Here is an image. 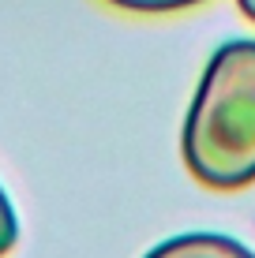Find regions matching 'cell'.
<instances>
[{
    "label": "cell",
    "mask_w": 255,
    "mask_h": 258,
    "mask_svg": "<svg viewBox=\"0 0 255 258\" xmlns=\"http://www.w3.org/2000/svg\"><path fill=\"white\" fill-rule=\"evenodd\" d=\"M236 4H240V12L248 15V19L255 23V0H236Z\"/></svg>",
    "instance_id": "5"
},
{
    "label": "cell",
    "mask_w": 255,
    "mask_h": 258,
    "mask_svg": "<svg viewBox=\"0 0 255 258\" xmlns=\"http://www.w3.org/2000/svg\"><path fill=\"white\" fill-rule=\"evenodd\" d=\"M15 239H19V221H15V210L8 202V195L0 191V258L15 247Z\"/></svg>",
    "instance_id": "3"
},
{
    "label": "cell",
    "mask_w": 255,
    "mask_h": 258,
    "mask_svg": "<svg viewBox=\"0 0 255 258\" xmlns=\"http://www.w3.org/2000/svg\"><path fill=\"white\" fill-rule=\"evenodd\" d=\"M146 258H255L244 243H236L229 236H214V232H191L158 243Z\"/></svg>",
    "instance_id": "2"
},
{
    "label": "cell",
    "mask_w": 255,
    "mask_h": 258,
    "mask_svg": "<svg viewBox=\"0 0 255 258\" xmlns=\"http://www.w3.org/2000/svg\"><path fill=\"white\" fill-rule=\"evenodd\" d=\"M117 8H128V12H177V8L199 4V0H109Z\"/></svg>",
    "instance_id": "4"
},
{
    "label": "cell",
    "mask_w": 255,
    "mask_h": 258,
    "mask_svg": "<svg viewBox=\"0 0 255 258\" xmlns=\"http://www.w3.org/2000/svg\"><path fill=\"white\" fill-rule=\"evenodd\" d=\"M184 161L207 187L255 180V41H229L207 64L184 123Z\"/></svg>",
    "instance_id": "1"
}]
</instances>
